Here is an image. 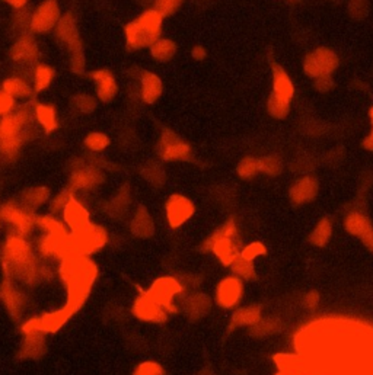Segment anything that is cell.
I'll use <instances>...</instances> for the list:
<instances>
[{"mask_svg": "<svg viewBox=\"0 0 373 375\" xmlns=\"http://www.w3.org/2000/svg\"><path fill=\"white\" fill-rule=\"evenodd\" d=\"M4 277L19 285L32 287L41 282V259L26 237L8 234L0 250Z\"/></svg>", "mask_w": 373, "mask_h": 375, "instance_id": "1", "label": "cell"}, {"mask_svg": "<svg viewBox=\"0 0 373 375\" xmlns=\"http://www.w3.org/2000/svg\"><path fill=\"white\" fill-rule=\"evenodd\" d=\"M57 274L66 287V307L75 315L88 301L95 281L98 278V266L89 256L71 255L60 260Z\"/></svg>", "mask_w": 373, "mask_h": 375, "instance_id": "2", "label": "cell"}, {"mask_svg": "<svg viewBox=\"0 0 373 375\" xmlns=\"http://www.w3.org/2000/svg\"><path fill=\"white\" fill-rule=\"evenodd\" d=\"M201 249L212 253L223 266H229L240 256L242 245L238 224L233 218L226 220L203 243Z\"/></svg>", "mask_w": 373, "mask_h": 375, "instance_id": "3", "label": "cell"}, {"mask_svg": "<svg viewBox=\"0 0 373 375\" xmlns=\"http://www.w3.org/2000/svg\"><path fill=\"white\" fill-rule=\"evenodd\" d=\"M271 76L273 82H271V93L267 100V112L276 120H285L290 112L295 85L285 67L279 63L271 64Z\"/></svg>", "mask_w": 373, "mask_h": 375, "instance_id": "4", "label": "cell"}, {"mask_svg": "<svg viewBox=\"0 0 373 375\" xmlns=\"http://www.w3.org/2000/svg\"><path fill=\"white\" fill-rule=\"evenodd\" d=\"M57 40L64 44L67 53H69V64L73 73L85 72V51L81 40V33L78 29L76 19L72 14H66L61 16L57 28L54 29Z\"/></svg>", "mask_w": 373, "mask_h": 375, "instance_id": "5", "label": "cell"}, {"mask_svg": "<svg viewBox=\"0 0 373 375\" xmlns=\"http://www.w3.org/2000/svg\"><path fill=\"white\" fill-rule=\"evenodd\" d=\"M0 217L8 224L9 234L28 237L36 228L37 214L26 210L19 201H8L0 207Z\"/></svg>", "mask_w": 373, "mask_h": 375, "instance_id": "6", "label": "cell"}, {"mask_svg": "<svg viewBox=\"0 0 373 375\" xmlns=\"http://www.w3.org/2000/svg\"><path fill=\"white\" fill-rule=\"evenodd\" d=\"M75 313L63 305L61 309H57L54 312H47L40 316H32L22 322L21 324V333L29 334V333H44V334H53L57 333L67 322L72 319Z\"/></svg>", "mask_w": 373, "mask_h": 375, "instance_id": "7", "label": "cell"}, {"mask_svg": "<svg viewBox=\"0 0 373 375\" xmlns=\"http://www.w3.org/2000/svg\"><path fill=\"white\" fill-rule=\"evenodd\" d=\"M71 241L75 255L91 256L106 248L108 243V233L103 226L91 223L83 230L71 233Z\"/></svg>", "mask_w": 373, "mask_h": 375, "instance_id": "8", "label": "cell"}, {"mask_svg": "<svg viewBox=\"0 0 373 375\" xmlns=\"http://www.w3.org/2000/svg\"><path fill=\"white\" fill-rule=\"evenodd\" d=\"M185 287L181 282V280L173 277V275H163L156 278L150 288L148 290V294L160 304L168 313H177L178 305L177 298L184 294Z\"/></svg>", "mask_w": 373, "mask_h": 375, "instance_id": "9", "label": "cell"}, {"mask_svg": "<svg viewBox=\"0 0 373 375\" xmlns=\"http://www.w3.org/2000/svg\"><path fill=\"white\" fill-rule=\"evenodd\" d=\"M340 65L338 56L327 47L315 48L303 58V72L312 80L321 76H331Z\"/></svg>", "mask_w": 373, "mask_h": 375, "instance_id": "10", "label": "cell"}, {"mask_svg": "<svg viewBox=\"0 0 373 375\" xmlns=\"http://www.w3.org/2000/svg\"><path fill=\"white\" fill-rule=\"evenodd\" d=\"M158 154L165 162H185L193 157L191 146L175 131L163 128L156 146Z\"/></svg>", "mask_w": 373, "mask_h": 375, "instance_id": "11", "label": "cell"}, {"mask_svg": "<svg viewBox=\"0 0 373 375\" xmlns=\"http://www.w3.org/2000/svg\"><path fill=\"white\" fill-rule=\"evenodd\" d=\"M61 9L58 0H43V2L31 12L29 31L32 33H48L54 31L61 19Z\"/></svg>", "mask_w": 373, "mask_h": 375, "instance_id": "12", "label": "cell"}, {"mask_svg": "<svg viewBox=\"0 0 373 375\" xmlns=\"http://www.w3.org/2000/svg\"><path fill=\"white\" fill-rule=\"evenodd\" d=\"M244 281L236 275H228L219 281L215 290V302L223 310L238 309L244 298Z\"/></svg>", "mask_w": 373, "mask_h": 375, "instance_id": "13", "label": "cell"}, {"mask_svg": "<svg viewBox=\"0 0 373 375\" xmlns=\"http://www.w3.org/2000/svg\"><path fill=\"white\" fill-rule=\"evenodd\" d=\"M195 214V204L183 194H173L165 202V220L171 228H180Z\"/></svg>", "mask_w": 373, "mask_h": 375, "instance_id": "14", "label": "cell"}, {"mask_svg": "<svg viewBox=\"0 0 373 375\" xmlns=\"http://www.w3.org/2000/svg\"><path fill=\"white\" fill-rule=\"evenodd\" d=\"M0 301L4 302L9 316L18 322L22 320L29 304V300L21 285L6 277H4L2 284H0Z\"/></svg>", "mask_w": 373, "mask_h": 375, "instance_id": "15", "label": "cell"}, {"mask_svg": "<svg viewBox=\"0 0 373 375\" xmlns=\"http://www.w3.org/2000/svg\"><path fill=\"white\" fill-rule=\"evenodd\" d=\"M131 313L140 322L158 323V324L165 323L169 316V313L148 294V291H140V294L134 298V302L131 305Z\"/></svg>", "mask_w": 373, "mask_h": 375, "instance_id": "16", "label": "cell"}, {"mask_svg": "<svg viewBox=\"0 0 373 375\" xmlns=\"http://www.w3.org/2000/svg\"><path fill=\"white\" fill-rule=\"evenodd\" d=\"M61 221L64 223L66 228L71 233H78L83 230L88 224H91V213L88 207L82 202L81 198H78L75 194L71 196L67 206L64 207L63 213L60 214Z\"/></svg>", "mask_w": 373, "mask_h": 375, "instance_id": "17", "label": "cell"}, {"mask_svg": "<svg viewBox=\"0 0 373 375\" xmlns=\"http://www.w3.org/2000/svg\"><path fill=\"white\" fill-rule=\"evenodd\" d=\"M344 230L359 238L363 246L373 253V223L362 211H350L344 218Z\"/></svg>", "mask_w": 373, "mask_h": 375, "instance_id": "18", "label": "cell"}, {"mask_svg": "<svg viewBox=\"0 0 373 375\" xmlns=\"http://www.w3.org/2000/svg\"><path fill=\"white\" fill-rule=\"evenodd\" d=\"M40 51L34 33L31 31L21 32L18 40L11 48V58L18 65H36Z\"/></svg>", "mask_w": 373, "mask_h": 375, "instance_id": "19", "label": "cell"}, {"mask_svg": "<svg viewBox=\"0 0 373 375\" xmlns=\"http://www.w3.org/2000/svg\"><path fill=\"white\" fill-rule=\"evenodd\" d=\"M103 182H104L103 170L98 169L96 166L82 163L73 169V172L71 175L69 189L73 194L81 191H91Z\"/></svg>", "mask_w": 373, "mask_h": 375, "instance_id": "20", "label": "cell"}, {"mask_svg": "<svg viewBox=\"0 0 373 375\" xmlns=\"http://www.w3.org/2000/svg\"><path fill=\"white\" fill-rule=\"evenodd\" d=\"M95 96L103 104H110L118 95V82L116 75L108 69H96L91 73Z\"/></svg>", "mask_w": 373, "mask_h": 375, "instance_id": "21", "label": "cell"}, {"mask_svg": "<svg viewBox=\"0 0 373 375\" xmlns=\"http://www.w3.org/2000/svg\"><path fill=\"white\" fill-rule=\"evenodd\" d=\"M320 192V182L311 175H305L296 179L289 189V199L293 206H307L312 202Z\"/></svg>", "mask_w": 373, "mask_h": 375, "instance_id": "22", "label": "cell"}, {"mask_svg": "<svg viewBox=\"0 0 373 375\" xmlns=\"http://www.w3.org/2000/svg\"><path fill=\"white\" fill-rule=\"evenodd\" d=\"M139 85V97L146 105H153L160 99L163 93L162 79L150 70H140L136 76Z\"/></svg>", "mask_w": 373, "mask_h": 375, "instance_id": "23", "label": "cell"}, {"mask_svg": "<svg viewBox=\"0 0 373 375\" xmlns=\"http://www.w3.org/2000/svg\"><path fill=\"white\" fill-rule=\"evenodd\" d=\"M262 319V309L258 304H250L244 307H238L235 309L230 322H229V329H241V327H252L255 326L260 320Z\"/></svg>", "mask_w": 373, "mask_h": 375, "instance_id": "24", "label": "cell"}, {"mask_svg": "<svg viewBox=\"0 0 373 375\" xmlns=\"http://www.w3.org/2000/svg\"><path fill=\"white\" fill-rule=\"evenodd\" d=\"M183 310L191 320L205 317L212 309V300L208 294L193 292L183 300Z\"/></svg>", "mask_w": 373, "mask_h": 375, "instance_id": "25", "label": "cell"}, {"mask_svg": "<svg viewBox=\"0 0 373 375\" xmlns=\"http://www.w3.org/2000/svg\"><path fill=\"white\" fill-rule=\"evenodd\" d=\"M47 351V340L44 333L24 334L22 345L19 348L21 359H40Z\"/></svg>", "mask_w": 373, "mask_h": 375, "instance_id": "26", "label": "cell"}, {"mask_svg": "<svg viewBox=\"0 0 373 375\" xmlns=\"http://www.w3.org/2000/svg\"><path fill=\"white\" fill-rule=\"evenodd\" d=\"M134 21L139 23L152 43L162 37L165 18L155 8H146Z\"/></svg>", "mask_w": 373, "mask_h": 375, "instance_id": "27", "label": "cell"}, {"mask_svg": "<svg viewBox=\"0 0 373 375\" xmlns=\"http://www.w3.org/2000/svg\"><path fill=\"white\" fill-rule=\"evenodd\" d=\"M34 121L46 132L51 134L58 128V115L56 107L37 102L34 104Z\"/></svg>", "mask_w": 373, "mask_h": 375, "instance_id": "28", "label": "cell"}, {"mask_svg": "<svg viewBox=\"0 0 373 375\" xmlns=\"http://www.w3.org/2000/svg\"><path fill=\"white\" fill-rule=\"evenodd\" d=\"M0 89L11 95L15 100H21V102H28L29 99H32L34 95H36V92L32 89V85L25 78L18 75L6 78L2 82V88Z\"/></svg>", "mask_w": 373, "mask_h": 375, "instance_id": "29", "label": "cell"}, {"mask_svg": "<svg viewBox=\"0 0 373 375\" xmlns=\"http://www.w3.org/2000/svg\"><path fill=\"white\" fill-rule=\"evenodd\" d=\"M50 199H51V192L48 188L32 186V188L25 189L21 194L18 201L22 204L26 210L36 213L39 208H41L43 206H46L47 202H50Z\"/></svg>", "mask_w": 373, "mask_h": 375, "instance_id": "30", "label": "cell"}, {"mask_svg": "<svg viewBox=\"0 0 373 375\" xmlns=\"http://www.w3.org/2000/svg\"><path fill=\"white\" fill-rule=\"evenodd\" d=\"M130 231L139 238H149L155 233V223L152 216L149 214L148 208L139 207L136 210L131 221H130Z\"/></svg>", "mask_w": 373, "mask_h": 375, "instance_id": "31", "label": "cell"}, {"mask_svg": "<svg viewBox=\"0 0 373 375\" xmlns=\"http://www.w3.org/2000/svg\"><path fill=\"white\" fill-rule=\"evenodd\" d=\"M54 78H56V70L50 64L37 63L34 65L31 72V85L36 95L47 90L54 82Z\"/></svg>", "mask_w": 373, "mask_h": 375, "instance_id": "32", "label": "cell"}, {"mask_svg": "<svg viewBox=\"0 0 373 375\" xmlns=\"http://www.w3.org/2000/svg\"><path fill=\"white\" fill-rule=\"evenodd\" d=\"M124 37H126V47L128 51H140L143 48H149L152 44L150 38L146 36L145 31L136 21H131L126 25Z\"/></svg>", "mask_w": 373, "mask_h": 375, "instance_id": "33", "label": "cell"}, {"mask_svg": "<svg viewBox=\"0 0 373 375\" xmlns=\"http://www.w3.org/2000/svg\"><path fill=\"white\" fill-rule=\"evenodd\" d=\"M177 51H178L177 43L171 38H165V37L158 38L149 47V53H150L152 58L160 64L169 63L171 60H174L177 56Z\"/></svg>", "mask_w": 373, "mask_h": 375, "instance_id": "34", "label": "cell"}, {"mask_svg": "<svg viewBox=\"0 0 373 375\" xmlns=\"http://www.w3.org/2000/svg\"><path fill=\"white\" fill-rule=\"evenodd\" d=\"M334 223L329 217H322L318 220L315 227L308 236V242L315 248H325L332 238Z\"/></svg>", "mask_w": 373, "mask_h": 375, "instance_id": "35", "label": "cell"}, {"mask_svg": "<svg viewBox=\"0 0 373 375\" xmlns=\"http://www.w3.org/2000/svg\"><path fill=\"white\" fill-rule=\"evenodd\" d=\"M110 144H111L110 135L103 131H92L83 140L85 149L91 153H103L110 147Z\"/></svg>", "mask_w": 373, "mask_h": 375, "instance_id": "36", "label": "cell"}, {"mask_svg": "<svg viewBox=\"0 0 373 375\" xmlns=\"http://www.w3.org/2000/svg\"><path fill=\"white\" fill-rule=\"evenodd\" d=\"M230 269H232V274L241 278L242 281H252L257 277L254 262L247 260L241 256H238L233 260V263L230 265Z\"/></svg>", "mask_w": 373, "mask_h": 375, "instance_id": "37", "label": "cell"}, {"mask_svg": "<svg viewBox=\"0 0 373 375\" xmlns=\"http://www.w3.org/2000/svg\"><path fill=\"white\" fill-rule=\"evenodd\" d=\"M283 172V162L277 156L260 157V174L276 178Z\"/></svg>", "mask_w": 373, "mask_h": 375, "instance_id": "38", "label": "cell"}, {"mask_svg": "<svg viewBox=\"0 0 373 375\" xmlns=\"http://www.w3.org/2000/svg\"><path fill=\"white\" fill-rule=\"evenodd\" d=\"M236 174L242 179H252L260 174V159L252 156L244 157L236 166Z\"/></svg>", "mask_w": 373, "mask_h": 375, "instance_id": "39", "label": "cell"}, {"mask_svg": "<svg viewBox=\"0 0 373 375\" xmlns=\"http://www.w3.org/2000/svg\"><path fill=\"white\" fill-rule=\"evenodd\" d=\"M98 102L99 100L96 96L89 95V93H81L72 99V105L78 112H81L83 115H89L96 110Z\"/></svg>", "mask_w": 373, "mask_h": 375, "instance_id": "40", "label": "cell"}, {"mask_svg": "<svg viewBox=\"0 0 373 375\" xmlns=\"http://www.w3.org/2000/svg\"><path fill=\"white\" fill-rule=\"evenodd\" d=\"M183 2L184 0H153L152 8L162 14L163 18H168L175 15L180 11Z\"/></svg>", "mask_w": 373, "mask_h": 375, "instance_id": "41", "label": "cell"}, {"mask_svg": "<svg viewBox=\"0 0 373 375\" xmlns=\"http://www.w3.org/2000/svg\"><path fill=\"white\" fill-rule=\"evenodd\" d=\"M280 327V323L276 320V319H271V317H267V319H261L255 326L251 327V333L254 336H267V334H271V333H276Z\"/></svg>", "mask_w": 373, "mask_h": 375, "instance_id": "42", "label": "cell"}, {"mask_svg": "<svg viewBox=\"0 0 373 375\" xmlns=\"http://www.w3.org/2000/svg\"><path fill=\"white\" fill-rule=\"evenodd\" d=\"M72 195H73V192L71 189H63L57 195H54L50 199V213L54 216H60Z\"/></svg>", "mask_w": 373, "mask_h": 375, "instance_id": "43", "label": "cell"}, {"mask_svg": "<svg viewBox=\"0 0 373 375\" xmlns=\"http://www.w3.org/2000/svg\"><path fill=\"white\" fill-rule=\"evenodd\" d=\"M264 255H267V246L262 242H251V243L242 246L241 253H240L241 258L251 260V262H254L255 259H258Z\"/></svg>", "mask_w": 373, "mask_h": 375, "instance_id": "44", "label": "cell"}, {"mask_svg": "<svg viewBox=\"0 0 373 375\" xmlns=\"http://www.w3.org/2000/svg\"><path fill=\"white\" fill-rule=\"evenodd\" d=\"M131 375H165V369L156 361H143L134 368Z\"/></svg>", "mask_w": 373, "mask_h": 375, "instance_id": "45", "label": "cell"}, {"mask_svg": "<svg viewBox=\"0 0 373 375\" xmlns=\"http://www.w3.org/2000/svg\"><path fill=\"white\" fill-rule=\"evenodd\" d=\"M18 108V100H15L11 95L0 89V118L11 115Z\"/></svg>", "mask_w": 373, "mask_h": 375, "instance_id": "46", "label": "cell"}, {"mask_svg": "<svg viewBox=\"0 0 373 375\" xmlns=\"http://www.w3.org/2000/svg\"><path fill=\"white\" fill-rule=\"evenodd\" d=\"M128 206V198L127 195H124L123 192L118 194L113 201H110V206H108V214L116 217V216H121L126 208Z\"/></svg>", "mask_w": 373, "mask_h": 375, "instance_id": "47", "label": "cell"}, {"mask_svg": "<svg viewBox=\"0 0 373 375\" xmlns=\"http://www.w3.org/2000/svg\"><path fill=\"white\" fill-rule=\"evenodd\" d=\"M143 176H145V179L146 181H149V182H152V184H155V185H158L159 182H162V179H163V170H162V167L159 166V164H156V163H150V164H148L145 169H143Z\"/></svg>", "mask_w": 373, "mask_h": 375, "instance_id": "48", "label": "cell"}, {"mask_svg": "<svg viewBox=\"0 0 373 375\" xmlns=\"http://www.w3.org/2000/svg\"><path fill=\"white\" fill-rule=\"evenodd\" d=\"M366 12H367L366 0H350L349 2V14L353 18H363Z\"/></svg>", "mask_w": 373, "mask_h": 375, "instance_id": "49", "label": "cell"}, {"mask_svg": "<svg viewBox=\"0 0 373 375\" xmlns=\"http://www.w3.org/2000/svg\"><path fill=\"white\" fill-rule=\"evenodd\" d=\"M320 301H321V297L318 291H310L303 297V305H305V309H308V310L317 309Z\"/></svg>", "mask_w": 373, "mask_h": 375, "instance_id": "50", "label": "cell"}, {"mask_svg": "<svg viewBox=\"0 0 373 375\" xmlns=\"http://www.w3.org/2000/svg\"><path fill=\"white\" fill-rule=\"evenodd\" d=\"M314 86L318 92H329L334 88L332 76H321L318 79H314Z\"/></svg>", "mask_w": 373, "mask_h": 375, "instance_id": "51", "label": "cell"}, {"mask_svg": "<svg viewBox=\"0 0 373 375\" xmlns=\"http://www.w3.org/2000/svg\"><path fill=\"white\" fill-rule=\"evenodd\" d=\"M206 57H208V50L205 47H203V46L197 44V46H194L191 48V58L193 60L203 61V60H206Z\"/></svg>", "mask_w": 373, "mask_h": 375, "instance_id": "52", "label": "cell"}, {"mask_svg": "<svg viewBox=\"0 0 373 375\" xmlns=\"http://www.w3.org/2000/svg\"><path fill=\"white\" fill-rule=\"evenodd\" d=\"M4 2L8 6H11L12 9H15V11H22V9H25L28 6L29 0H4Z\"/></svg>", "mask_w": 373, "mask_h": 375, "instance_id": "53", "label": "cell"}, {"mask_svg": "<svg viewBox=\"0 0 373 375\" xmlns=\"http://www.w3.org/2000/svg\"><path fill=\"white\" fill-rule=\"evenodd\" d=\"M363 147L367 152H373V131L370 130V132L366 135L364 140H363Z\"/></svg>", "mask_w": 373, "mask_h": 375, "instance_id": "54", "label": "cell"}, {"mask_svg": "<svg viewBox=\"0 0 373 375\" xmlns=\"http://www.w3.org/2000/svg\"><path fill=\"white\" fill-rule=\"evenodd\" d=\"M369 117H370V122H372V131H373V108L369 111Z\"/></svg>", "mask_w": 373, "mask_h": 375, "instance_id": "55", "label": "cell"}, {"mask_svg": "<svg viewBox=\"0 0 373 375\" xmlns=\"http://www.w3.org/2000/svg\"><path fill=\"white\" fill-rule=\"evenodd\" d=\"M275 375H289V374H286V372H282V371H277Z\"/></svg>", "mask_w": 373, "mask_h": 375, "instance_id": "56", "label": "cell"}, {"mask_svg": "<svg viewBox=\"0 0 373 375\" xmlns=\"http://www.w3.org/2000/svg\"><path fill=\"white\" fill-rule=\"evenodd\" d=\"M2 223H4V221H2V217H0V226H2Z\"/></svg>", "mask_w": 373, "mask_h": 375, "instance_id": "57", "label": "cell"}, {"mask_svg": "<svg viewBox=\"0 0 373 375\" xmlns=\"http://www.w3.org/2000/svg\"><path fill=\"white\" fill-rule=\"evenodd\" d=\"M152 5H153V4H152Z\"/></svg>", "mask_w": 373, "mask_h": 375, "instance_id": "58", "label": "cell"}]
</instances>
